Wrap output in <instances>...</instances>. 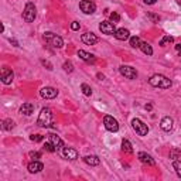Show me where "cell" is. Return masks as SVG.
I'll use <instances>...</instances> for the list:
<instances>
[{
  "label": "cell",
  "instance_id": "obj_39",
  "mask_svg": "<svg viewBox=\"0 0 181 181\" xmlns=\"http://www.w3.org/2000/svg\"><path fill=\"white\" fill-rule=\"evenodd\" d=\"M143 2H144L146 4H154L156 3V0H143Z\"/></svg>",
  "mask_w": 181,
  "mask_h": 181
},
{
  "label": "cell",
  "instance_id": "obj_12",
  "mask_svg": "<svg viewBox=\"0 0 181 181\" xmlns=\"http://www.w3.org/2000/svg\"><path fill=\"white\" fill-rule=\"evenodd\" d=\"M81 40H82V42L86 44V45H94L98 42V37L94 34V33H85V34H82Z\"/></svg>",
  "mask_w": 181,
  "mask_h": 181
},
{
  "label": "cell",
  "instance_id": "obj_43",
  "mask_svg": "<svg viewBox=\"0 0 181 181\" xmlns=\"http://www.w3.org/2000/svg\"><path fill=\"white\" fill-rule=\"evenodd\" d=\"M0 31H2V33L4 31V26L3 24H0Z\"/></svg>",
  "mask_w": 181,
  "mask_h": 181
},
{
  "label": "cell",
  "instance_id": "obj_38",
  "mask_svg": "<svg viewBox=\"0 0 181 181\" xmlns=\"http://www.w3.org/2000/svg\"><path fill=\"white\" fill-rule=\"evenodd\" d=\"M144 109H146V111H151V109H153V105H151V103H147L146 106H144Z\"/></svg>",
  "mask_w": 181,
  "mask_h": 181
},
{
  "label": "cell",
  "instance_id": "obj_24",
  "mask_svg": "<svg viewBox=\"0 0 181 181\" xmlns=\"http://www.w3.org/2000/svg\"><path fill=\"white\" fill-rule=\"evenodd\" d=\"M122 150L125 151V153H133L132 144H130V142H129V140L123 139V142H122Z\"/></svg>",
  "mask_w": 181,
  "mask_h": 181
},
{
  "label": "cell",
  "instance_id": "obj_33",
  "mask_svg": "<svg viewBox=\"0 0 181 181\" xmlns=\"http://www.w3.org/2000/svg\"><path fill=\"white\" fill-rule=\"evenodd\" d=\"M30 139L33 140V142H42V139H44V136L41 135H33Z\"/></svg>",
  "mask_w": 181,
  "mask_h": 181
},
{
  "label": "cell",
  "instance_id": "obj_21",
  "mask_svg": "<svg viewBox=\"0 0 181 181\" xmlns=\"http://www.w3.org/2000/svg\"><path fill=\"white\" fill-rule=\"evenodd\" d=\"M84 161L88 166H99V163H101V160H99L98 156H85Z\"/></svg>",
  "mask_w": 181,
  "mask_h": 181
},
{
  "label": "cell",
  "instance_id": "obj_32",
  "mask_svg": "<svg viewBox=\"0 0 181 181\" xmlns=\"http://www.w3.org/2000/svg\"><path fill=\"white\" fill-rule=\"evenodd\" d=\"M28 156L31 157L33 160H38L40 157H41V153H38V151H30V154Z\"/></svg>",
  "mask_w": 181,
  "mask_h": 181
},
{
  "label": "cell",
  "instance_id": "obj_34",
  "mask_svg": "<svg viewBox=\"0 0 181 181\" xmlns=\"http://www.w3.org/2000/svg\"><path fill=\"white\" fill-rule=\"evenodd\" d=\"M180 156V151L178 150H171V153H170V159H177V157Z\"/></svg>",
  "mask_w": 181,
  "mask_h": 181
},
{
  "label": "cell",
  "instance_id": "obj_29",
  "mask_svg": "<svg viewBox=\"0 0 181 181\" xmlns=\"http://www.w3.org/2000/svg\"><path fill=\"white\" fill-rule=\"evenodd\" d=\"M55 149H57V147L54 146L51 142H50V143H45V144H44V150H47L48 153H54V151H55Z\"/></svg>",
  "mask_w": 181,
  "mask_h": 181
},
{
  "label": "cell",
  "instance_id": "obj_3",
  "mask_svg": "<svg viewBox=\"0 0 181 181\" xmlns=\"http://www.w3.org/2000/svg\"><path fill=\"white\" fill-rule=\"evenodd\" d=\"M44 40L47 42H50L52 47H55V48H62V45H64V40L61 38V37H58L57 34L51 33V31L44 33Z\"/></svg>",
  "mask_w": 181,
  "mask_h": 181
},
{
  "label": "cell",
  "instance_id": "obj_41",
  "mask_svg": "<svg viewBox=\"0 0 181 181\" xmlns=\"http://www.w3.org/2000/svg\"><path fill=\"white\" fill-rule=\"evenodd\" d=\"M98 78H99V79H103V78H105V75H103V74H98Z\"/></svg>",
  "mask_w": 181,
  "mask_h": 181
},
{
  "label": "cell",
  "instance_id": "obj_31",
  "mask_svg": "<svg viewBox=\"0 0 181 181\" xmlns=\"http://www.w3.org/2000/svg\"><path fill=\"white\" fill-rule=\"evenodd\" d=\"M64 71H65V72H72L74 71V65L70 62V61H66V62L64 64Z\"/></svg>",
  "mask_w": 181,
  "mask_h": 181
},
{
  "label": "cell",
  "instance_id": "obj_20",
  "mask_svg": "<svg viewBox=\"0 0 181 181\" xmlns=\"http://www.w3.org/2000/svg\"><path fill=\"white\" fill-rule=\"evenodd\" d=\"M48 137H50V142H51L52 144L57 147V149H61V147H64V142H62V139H61L59 136L54 135V133H50Z\"/></svg>",
  "mask_w": 181,
  "mask_h": 181
},
{
  "label": "cell",
  "instance_id": "obj_8",
  "mask_svg": "<svg viewBox=\"0 0 181 181\" xmlns=\"http://www.w3.org/2000/svg\"><path fill=\"white\" fill-rule=\"evenodd\" d=\"M119 71H120V74H122L125 78H127V79H136V77H137V72H136V70L133 68V66L120 65Z\"/></svg>",
  "mask_w": 181,
  "mask_h": 181
},
{
  "label": "cell",
  "instance_id": "obj_22",
  "mask_svg": "<svg viewBox=\"0 0 181 181\" xmlns=\"http://www.w3.org/2000/svg\"><path fill=\"white\" fill-rule=\"evenodd\" d=\"M140 50H142L146 55H151V54H153V48H151V45H150L149 42H146V41L140 44Z\"/></svg>",
  "mask_w": 181,
  "mask_h": 181
},
{
  "label": "cell",
  "instance_id": "obj_11",
  "mask_svg": "<svg viewBox=\"0 0 181 181\" xmlns=\"http://www.w3.org/2000/svg\"><path fill=\"white\" fill-rule=\"evenodd\" d=\"M13 78H14V74L11 70H9V68H3L2 70V81H3L4 85H9L13 82Z\"/></svg>",
  "mask_w": 181,
  "mask_h": 181
},
{
  "label": "cell",
  "instance_id": "obj_30",
  "mask_svg": "<svg viewBox=\"0 0 181 181\" xmlns=\"http://www.w3.org/2000/svg\"><path fill=\"white\" fill-rule=\"evenodd\" d=\"M119 20H120V16H119L116 11H113V13H111V21L115 24V23H119Z\"/></svg>",
  "mask_w": 181,
  "mask_h": 181
},
{
  "label": "cell",
  "instance_id": "obj_6",
  "mask_svg": "<svg viewBox=\"0 0 181 181\" xmlns=\"http://www.w3.org/2000/svg\"><path fill=\"white\" fill-rule=\"evenodd\" d=\"M103 125L109 132H118L119 130V123L113 116H109V115L105 116L103 118Z\"/></svg>",
  "mask_w": 181,
  "mask_h": 181
},
{
  "label": "cell",
  "instance_id": "obj_26",
  "mask_svg": "<svg viewBox=\"0 0 181 181\" xmlns=\"http://www.w3.org/2000/svg\"><path fill=\"white\" fill-rule=\"evenodd\" d=\"M81 89H82L84 95H86V96H90V95H92V89H90V86H89V85L82 84V85H81Z\"/></svg>",
  "mask_w": 181,
  "mask_h": 181
},
{
  "label": "cell",
  "instance_id": "obj_28",
  "mask_svg": "<svg viewBox=\"0 0 181 181\" xmlns=\"http://www.w3.org/2000/svg\"><path fill=\"white\" fill-rule=\"evenodd\" d=\"M171 41H174V37H171V35H166L164 38H161L160 45L161 47H166V44H167V42H171Z\"/></svg>",
  "mask_w": 181,
  "mask_h": 181
},
{
  "label": "cell",
  "instance_id": "obj_13",
  "mask_svg": "<svg viewBox=\"0 0 181 181\" xmlns=\"http://www.w3.org/2000/svg\"><path fill=\"white\" fill-rule=\"evenodd\" d=\"M62 156L68 160H77L78 159V151L75 149H71V147H64L62 149Z\"/></svg>",
  "mask_w": 181,
  "mask_h": 181
},
{
  "label": "cell",
  "instance_id": "obj_15",
  "mask_svg": "<svg viewBox=\"0 0 181 181\" xmlns=\"http://www.w3.org/2000/svg\"><path fill=\"white\" fill-rule=\"evenodd\" d=\"M28 171L31 173V174H35V173H40V171L44 168V166H42V163H40L38 160H33L31 163L28 164Z\"/></svg>",
  "mask_w": 181,
  "mask_h": 181
},
{
  "label": "cell",
  "instance_id": "obj_10",
  "mask_svg": "<svg viewBox=\"0 0 181 181\" xmlns=\"http://www.w3.org/2000/svg\"><path fill=\"white\" fill-rule=\"evenodd\" d=\"M99 30H101L103 34L106 35H112L115 34V24L113 23H109V21H102L101 24H99Z\"/></svg>",
  "mask_w": 181,
  "mask_h": 181
},
{
  "label": "cell",
  "instance_id": "obj_17",
  "mask_svg": "<svg viewBox=\"0 0 181 181\" xmlns=\"http://www.w3.org/2000/svg\"><path fill=\"white\" fill-rule=\"evenodd\" d=\"M113 35H115L118 40H120V41H125V40L130 38V33H129V30H126V28H119V30H116Z\"/></svg>",
  "mask_w": 181,
  "mask_h": 181
},
{
  "label": "cell",
  "instance_id": "obj_40",
  "mask_svg": "<svg viewBox=\"0 0 181 181\" xmlns=\"http://www.w3.org/2000/svg\"><path fill=\"white\" fill-rule=\"evenodd\" d=\"M175 50H177V51H181V44H175Z\"/></svg>",
  "mask_w": 181,
  "mask_h": 181
},
{
  "label": "cell",
  "instance_id": "obj_4",
  "mask_svg": "<svg viewBox=\"0 0 181 181\" xmlns=\"http://www.w3.org/2000/svg\"><path fill=\"white\" fill-rule=\"evenodd\" d=\"M37 17V9L33 3H27L24 7V11H23V18H24L27 23H31L35 20Z\"/></svg>",
  "mask_w": 181,
  "mask_h": 181
},
{
  "label": "cell",
  "instance_id": "obj_5",
  "mask_svg": "<svg viewBox=\"0 0 181 181\" xmlns=\"http://www.w3.org/2000/svg\"><path fill=\"white\" fill-rule=\"evenodd\" d=\"M132 126H133V129L136 130V133H137L139 136H147V133H149V127H147V125H144L140 119H133Z\"/></svg>",
  "mask_w": 181,
  "mask_h": 181
},
{
  "label": "cell",
  "instance_id": "obj_27",
  "mask_svg": "<svg viewBox=\"0 0 181 181\" xmlns=\"http://www.w3.org/2000/svg\"><path fill=\"white\" fill-rule=\"evenodd\" d=\"M173 167H174V170H175V173H177V175L181 178V161L175 160L174 163H173Z\"/></svg>",
  "mask_w": 181,
  "mask_h": 181
},
{
  "label": "cell",
  "instance_id": "obj_23",
  "mask_svg": "<svg viewBox=\"0 0 181 181\" xmlns=\"http://www.w3.org/2000/svg\"><path fill=\"white\" fill-rule=\"evenodd\" d=\"M13 127H14V122L11 119H6V120H3V123H2V129L3 130H11Z\"/></svg>",
  "mask_w": 181,
  "mask_h": 181
},
{
  "label": "cell",
  "instance_id": "obj_7",
  "mask_svg": "<svg viewBox=\"0 0 181 181\" xmlns=\"http://www.w3.org/2000/svg\"><path fill=\"white\" fill-rule=\"evenodd\" d=\"M79 9H81V11H84L85 14H92L96 10V4H95L94 2H90V0H81Z\"/></svg>",
  "mask_w": 181,
  "mask_h": 181
},
{
  "label": "cell",
  "instance_id": "obj_35",
  "mask_svg": "<svg viewBox=\"0 0 181 181\" xmlns=\"http://www.w3.org/2000/svg\"><path fill=\"white\" fill-rule=\"evenodd\" d=\"M79 23H78V21H72V23H71V28H72V30H79Z\"/></svg>",
  "mask_w": 181,
  "mask_h": 181
},
{
  "label": "cell",
  "instance_id": "obj_1",
  "mask_svg": "<svg viewBox=\"0 0 181 181\" xmlns=\"http://www.w3.org/2000/svg\"><path fill=\"white\" fill-rule=\"evenodd\" d=\"M150 85L156 88H161V89H168L171 86V81L167 77H164L161 74H156L149 79Z\"/></svg>",
  "mask_w": 181,
  "mask_h": 181
},
{
  "label": "cell",
  "instance_id": "obj_9",
  "mask_svg": "<svg viewBox=\"0 0 181 181\" xmlns=\"http://www.w3.org/2000/svg\"><path fill=\"white\" fill-rule=\"evenodd\" d=\"M40 95H41L44 99H54V98L58 95V90L52 86H44L40 90Z\"/></svg>",
  "mask_w": 181,
  "mask_h": 181
},
{
  "label": "cell",
  "instance_id": "obj_25",
  "mask_svg": "<svg viewBox=\"0 0 181 181\" xmlns=\"http://www.w3.org/2000/svg\"><path fill=\"white\" fill-rule=\"evenodd\" d=\"M140 44H142V41H140V38L137 35L130 37V45H132L133 48H140Z\"/></svg>",
  "mask_w": 181,
  "mask_h": 181
},
{
  "label": "cell",
  "instance_id": "obj_16",
  "mask_svg": "<svg viewBox=\"0 0 181 181\" xmlns=\"http://www.w3.org/2000/svg\"><path fill=\"white\" fill-rule=\"evenodd\" d=\"M78 57H79L81 59H84L85 62H89V64H94L95 61H96L95 55H92V54H89V52L84 51V50H79V51H78Z\"/></svg>",
  "mask_w": 181,
  "mask_h": 181
},
{
  "label": "cell",
  "instance_id": "obj_19",
  "mask_svg": "<svg viewBox=\"0 0 181 181\" xmlns=\"http://www.w3.org/2000/svg\"><path fill=\"white\" fill-rule=\"evenodd\" d=\"M137 157H139V160L142 161V163L149 164V166H154V160H153V157L150 156V154L144 153V151H140V153L137 154Z\"/></svg>",
  "mask_w": 181,
  "mask_h": 181
},
{
  "label": "cell",
  "instance_id": "obj_36",
  "mask_svg": "<svg viewBox=\"0 0 181 181\" xmlns=\"http://www.w3.org/2000/svg\"><path fill=\"white\" fill-rule=\"evenodd\" d=\"M147 16H149V18H151V20L154 21V23H157V21L160 20V17H159V16H154V14H151V13H149Z\"/></svg>",
  "mask_w": 181,
  "mask_h": 181
},
{
  "label": "cell",
  "instance_id": "obj_18",
  "mask_svg": "<svg viewBox=\"0 0 181 181\" xmlns=\"http://www.w3.org/2000/svg\"><path fill=\"white\" fill-rule=\"evenodd\" d=\"M33 112H34V105L27 102V103H23L20 108V113L21 115H26V116H30L33 115Z\"/></svg>",
  "mask_w": 181,
  "mask_h": 181
},
{
  "label": "cell",
  "instance_id": "obj_42",
  "mask_svg": "<svg viewBox=\"0 0 181 181\" xmlns=\"http://www.w3.org/2000/svg\"><path fill=\"white\" fill-rule=\"evenodd\" d=\"M10 42H13V44H14V45H16V47H18V42H17V41H16V40H10Z\"/></svg>",
  "mask_w": 181,
  "mask_h": 181
},
{
  "label": "cell",
  "instance_id": "obj_2",
  "mask_svg": "<svg viewBox=\"0 0 181 181\" xmlns=\"http://www.w3.org/2000/svg\"><path fill=\"white\" fill-rule=\"evenodd\" d=\"M51 120H52L51 111H50L48 108L41 109V112H40V115H38V119H37V125L41 126V127H47V126L52 125Z\"/></svg>",
  "mask_w": 181,
  "mask_h": 181
},
{
  "label": "cell",
  "instance_id": "obj_14",
  "mask_svg": "<svg viewBox=\"0 0 181 181\" xmlns=\"http://www.w3.org/2000/svg\"><path fill=\"white\" fill-rule=\"evenodd\" d=\"M160 127H161V130H164V132H171V129H173V119H171L170 116L163 118L161 119V122H160Z\"/></svg>",
  "mask_w": 181,
  "mask_h": 181
},
{
  "label": "cell",
  "instance_id": "obj_37",
  "mask_svg": "<svg viewBox=\"0 0 181 181\" xmlns=\"http://www.w3.org/2000/svg\"><path fill=\"white\" fill-rule=\"evenodd\" d=\"M41 62H42V64H44V65H45V66H47V70H50V71H51V70H52V65H51V64H50V62H48V61H45V59H42Z\"/></svg>",
  "mask_w": 181,
  "mask_h": 181
}]
</instances>
